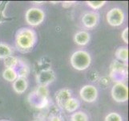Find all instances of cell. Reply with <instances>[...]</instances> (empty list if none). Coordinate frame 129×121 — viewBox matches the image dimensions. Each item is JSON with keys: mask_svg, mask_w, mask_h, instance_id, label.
I'll return each instance as SVG.
<instances>
[{"mask_svg": "<svg viewBox=\"0 0 129 121\" xmlns=\"http://www.w3.org/2000/svg\"><path fill=\"white\" fill-rule=\"evenodd\" d=\"M38 41L36 32L30 28H21L15 33V44L17 50L22 53H29Z\"/></svg>", "mask_w": 129, "mask_h": 121, "instance_id": "obj_1", "label": "cell"}, {"mask_svg": "<svg viewBox=\"0 0 129 121\" xmlns=\"http://www.w3.org/2000/svg\"><path fill=\"white\" fill-rule=\"evenodd\" d=\"M49 91L47 87L38 86L27 96L29 104L34 108L41 109L45 107L48 103Z\"/></svg>", "mask_w": 129, "mask_h": 121, "instance_id": "obj_2", "label": "cell"}, {"mask_svg": "<svg viewBox=\"0 0 129 121\" xmlns=\"http://www.w3.org/2000/svg\"><path fill=\"white\" fill-rule=\"evenodd\" d=\"M70 63L75 70L83 71L91 65V57L90 53L85 50H77L71 56Z\"/></svg>", "mask_w": 129, "mask_h": 121, "instance_id": "obj_3", "label": "cell"}, {"mask_svg": "<svg viewBox=\"0 0 129 121\" xmlns=\"http://www.w3.org/2000/svg\"><path fill=\"white\" fill-rule=\"evenodd\" d=\"M110 77L115 83H124L127 78V65L117 60L113 61L110 68Z\"/></svg>", "mask_w": 129, "mask_h": 121, "instance_id": "obj_4", "label": "cell"}, {"mask_svg": "<svg viewBox=\"0 0 129 121\" xmlns=\"http://www.w3.org/2000/svg\"><path fill=\"white\" fill-rule=\"evenodd\" d=\"M46 14L43 9L33 7L29 8L25 13V20L26 24L31 27H38L45 20Z\"/></svg>", "mask_w": 129, "mask_h": 121, "instance_id": "obj_5", "label": "cell"}, {"mask_svg": "<svg viewBox=\"0 0 129 121\" xmlns=\"http://www.w3.org/2000/svg\"><path fill=\"white\" fill-rule=\"evenodd\" d=\"M111 95L112 99L119 102L123 103L128 100V87L123 82H116L113 85L111 91Z\"/></svg>", "mask_w": 129, "mask_h": 121, "instance_id": "obj_6", "label": "cell"}, {"mask_svg": "<svg viewBox=\"0 0 129 121\" xmlns=\"http://www.w3.org/2000/svg\"><path fill=\"white\" fill-rule=\"evenodd\" d=\"M106 20L112 27H119L125 21V13L119 7H113L106 14Z\"/></svg>", "mask_w": 129, "mask_h": 121, "instance_id": "obj_7", "label": "cell"}, {"mask_svg": "<svg viewBox=\"0 0 129 121\" xmlns=\"http://www.w3.org/2000/svg\"><path fill=\"white\" fill-rule=\"evenodd\" d=\"M36 83L38 86H43L47 87L49 85L53 83L55 80V74L51 69L43 70L36 75Z\"/></svg>", "mask_w": 129, "mask_h": 121, "instance_id": "obj_8", "label": "cell"}, {"mask_svg": "<svg viewBox=\"0 0 129 121\" xmlns=\"http://www.w3.org/2000/svg\"><path fill=\"white\" fill-rule=\"evenodd\" d=\"M98 90L93 85H85L79 91L81 99L88 103L94 102L98 98Z\"/></svg>", "mask_w": 129, "mask_h": 121, "instance_id": "obj_9", "label": "cell"}, {"mask_svg": "<svg viewBox=\"0 0 129 121\" xmlns=\"http://www.w3.org/2000/svg\"><path fill=\"white\" fill-rule=\"evenodd\" d=\"M100 16L96 11H87L83 15L81 18L82 24L84 28L87 29H92L99 24Z\"/></svg>", "mask_w": 129, "mask_h": 121, "instance_id": "obj_10", "label": "cell"}, {"mask_svg": "<svg viewBox=\"0 0 129 121\" xmlns=\"http://www.w3.org/2000/svg\"><path fill=\"white\" fill-rule=\"evenodd\" d=\"M72 97V91L68 88H63L59 90L55 95V102L59 108L63 110V106L65 102Z\"/></svg>", "mask_w": 129, "mask_h": 121, "instance_id": "obj_11", "label": "cell"}, {"mask_svg": "<svg viewBox=\"0 0 129 121\" xmlns=\"http://www.w3.org/2000/svg\"><path fill=\"white\" fill-rule=\"evenodd\" d=\"M73 40L79 46H85L90 42L91 35L87 31H79L74 35Z\"/></svg>", "mask_w": 129, "mask_h": 121, "instance_id": "obj_12", "label": "cell"}, {"mask_svg": "<svg viewBox=\"0 0 129 121\" xmlns=\"http://www.w3.org/2000/svg\"><path fill=\"white\" fill-rule=\"evenodd\" d=\"M12 88L14 91L18 95H22L28 88V81L27 78H18L15 82L12 83Z\"/></svg>", "mask_w": 129, "mask_h": 121, "instance_id": "obj_13", "label": "cell"}, {"mask_svg": "<svg viewBox=\"0 0 129 121\" xmlns=\"http://www.w3.org/2000/svg\"><path fill=\"white\" fill-rule=\"evenodd\" d=\"M80 106V103H79V101L77 99V98L71 97L69 99L65 102V104L63 106V110H65L66 111L70 113H72L76 111V110Z\"/></svg>", "mask_w": 129, "mask_h": 121, "instance_id": "obj_14", "label": "cell"}, {"mask_svg": "<svg viewBox=\"0 0 129 121\" xmlns=\"http://www.w3.org/2000/svg\"><path fill=\"white\" fill-rule=\"evenodd\" d=\"M115 56L117 61H120L123 63H127L128 61V48L127 46L119 47L115 53Z\"/></svg>", "mask_w": 129, "mask_h": 121, "instance_id": "obj_15", "label": "cell"}, {"mask_svg": "<svg viewBox=\"0 0 129 121\" xmlns=\"http://www.w3.org/2000/svg\"><path fill=\"white\" fill-rule=\"evenodd\" d=\"M16 71H17L18 78H27V77L30 74V67L26 62L22 61L20 60L19 66H18V70Z\"/></svg>", "mask_w": 129, "mask_h": 121, "instance_id": "obj_16", "label": "cell"}, {"mask_svg": "<svg viewBox=\"0 0 129 121\" xmlns=\"http://www.w3.org/2000/svg\"><path fill=\"white\" fill-rule=\"evenodd\" d=\"M20 59L19 57L15 56H10L3 60V65L5 66V69H14L16 70L19 64Z\"/></svg>", "mask_w": 129, "mask_h": 121, "instance_id": "obj_17", "label": "cell"}, {"mask_svg": "<svg viewBox=\"0 0 129 121\" xmlns=\"http://www.w3.org/2000/svg\"><path fill=\"white\" fill-rule=\"evenodd\" d=\"M13 53V48L7 44L0 42V59L4 60L5 58L10 57Z\"/></svg>", "mask_w": 129, "mask_h": 121, "instance_id": "obj_18", "label": "cell"}, {"mask_svg": "<svg viewBox=\"0 0 129 121\" xmlns=\"http://www.w3.org/2000/svg\"><path fill=\"white\" fill-rule=\"evenodd\" d=\"M3 78L9 82H13L18 78L16 70L14 69H5L3 72Z\"/></svg>", "mask_w": 129, "mask_h": 121, "instance_id": "obj_19", "label": "cell"}, {"mask_svg": "<svg viewBox=\"0 0 129 121\" xmlns=\"http://www.w3.org/2000/svg\"><path fill=\"white\" fill-rule=\"evenodd\" d=\"M88 115L82 111H75L71 115V121H88Z\"/></svg>", "mask_w": 129, "mask_h": 121, "instance_id": "obj_20", "label": "cell"}, {"mask_svg": "<svg viewBox=\"0 0 129 121\" xmlns=\"http://www.w3.org/2000/svg\"><path fill=\"white\" fill-rule=\"evenodd\" d=\"M8 4H9V2H3V1L0 2V25L6 21L7 16L5 14V11H6V9H7V7L8 6Z\"/></svg>", "mask_w": 129, "mask_h": 121, "instance_id": "obj_21", "label": "cell"}, {"mask_svg": "<svg viewBox=\"0 0 129 121\" xmlns=\"http://www.w3.org/2000/svg\"><path fill=\"white\" fill-rule=\"evenodd\" d=\"M87 5L93 10H99L107 3L106 1H86Z\"/></svg>", "mask_w": 129, "mask_h": 121, "instance_id": "obj_22", "label": "cell"}, {"mask_svg": "<svg viewBox=\"0 0 129 121\" xmlns=\"http://www.w3.org/2000/svg\"><path fill=\"white\" fill-rule=\"evenodd\" d=\"M104 121H123V118L117 112H110L105 116Z\"/></svg>", "mask_w": 129, "mask_h": 121, "instance_id": "obj_23", "label": "cell"}, {"mask_svg": "<svg viewBox=\"0 0 129 121\" xmlns=\"http://www.w3.org/2000/svg\"><path fill=\"white\" fill-rule=\"evenodd\" d=\"M121 39L125 44H128V28H125L121 33Z\"/></svg>", "mask_w": 129, "mask_h": 121, "instance_id": "obj_24", "label": "cell"}, {"mask_svg": "<svg viewBox=\"0 0 129 121\" xmlns=\"http://www.w3.org/2000/svg\"><path fill=\"white\" fill-rule=\"evenodd\" d=\"M75 3V1H63L62 3V6L64 8H69L70 7H72V5Z\"/></svg>", "mask_w": 129, "mask_h": 121, "instance_id": "obj_25", "label": "cell"}, {"mask_svg": "<svg viewBox=\"0 0 129 121\" xmlns=\"http://www.w3.org/2000/svg\"><path fill=\"white\" fill-rule=\"evenodd\" d=\"M48 121H62V118L59 115H51L48 119Z\"/></svg>", "mask_w": 129, "mask_h": 121, "instance_id": "obj_26", "label": "cell"}, {"mask_svg": "<svg viewBox=\"0 0 129 121\" xmlns=\"http://www.w3.org/2000/svg\"><path fill=\"white\" fill-rule=\"evenodd\" d=\"M32 3L34 4H36V5H41V4H43V3H45V2H43V1H41V2H38V1H33Z\"/></svg>", "mask_w": 129, "mask_h": 121, "instance_id": "obj_27", "label": "cell"}, {"mask_svg": "<svg viewBox=\"0 0 129 121\" xmlns=\"http://www.w3.org/2000/svg\"><path fill=\"white\" fill-rule=\"evenodd\" d=\"M32 121H43V120L39 119H34V120H32Z\"/></svg>", "mask_w": 129, "mask_h": 121, "instance_id": "obj_28", "label": "cell"}, {"mask_svg": "<svg viewBox=\"0 0 129 121\" xmlns=\"http://www.w3.org/2000/svg\"><path fill=\"white\" fill-rule=\"evenodd\" d=\"M0 121H10V120H7V119H1Z\"/></svg>", "mask_w": 129, "mask_h": 121, "instance_id": "obj_29", "label": "cell"}]
</instances>
